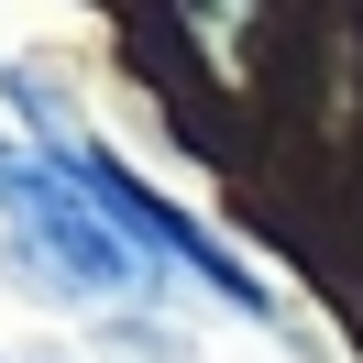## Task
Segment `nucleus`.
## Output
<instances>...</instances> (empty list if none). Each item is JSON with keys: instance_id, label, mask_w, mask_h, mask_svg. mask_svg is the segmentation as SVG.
<instances>
[{"instance_id": "1", "label": "nucleus", "mask_w": 363, "mask_h": 363, "mask_svg": "<svg viewBox=\"0 0 363 363\" xmlns=\"http://www.w3.org/2000/svg\"><path fill=\"white\" fill-rule=\"evenodd\" d=\"M187 45L209 77H253V33H264V0H177Z\"/></svg>"}]
</instances>
